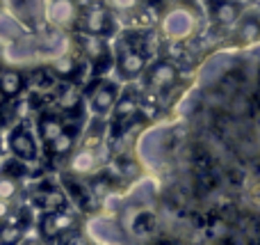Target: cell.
<instances>
[{
  "label": "cell",
  "instance_id": "obj_2",
  "mask_svg": "<svg viewBox=\"0 0 260 245\" xmlns=\"http://www.w3.org/2000/svg\"><path fill=\"white\" fill-rule=\"evenodd\" d=\"M96 103L101 105V108H108L110 103H112V92H108V90H103V92H99V94H96Z\"/></svg>",
  "mask_w": 260,
  "mask_h": 245
},
{
  "label": "cell",
  "instance_id": "obj_1",
  "mask_svg": "<svg viewBox=\"0 0 260 245\" xmlns=\"http://www.w3.org/2000/svg\"><path fill=\"white\" fill-rule=\"evenodd\" d=\"M14 85H21V78H18L16 73H5V92H7V94L14 92Z\"/></svg>",
  "mask_w": 260,
  "mask_h": 245
}]
</instances>
